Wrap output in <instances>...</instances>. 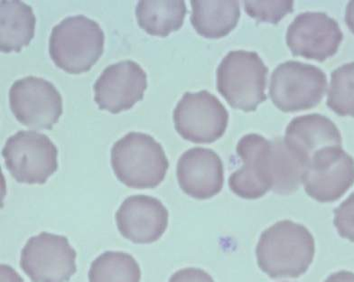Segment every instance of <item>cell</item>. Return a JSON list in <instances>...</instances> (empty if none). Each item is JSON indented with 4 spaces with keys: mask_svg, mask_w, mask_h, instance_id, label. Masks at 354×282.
I'll use <instances>...</instances> for the list:
<instances>
[{
    "mask_svg": "<svg viewBox=\"0 0 354 282\" xmlns=\"http://www.w3.org/2000/svg\"><path fill=\"white\" fill-rule=\"evenodd\" d=\"M315 252V239L308 229L290 220L266 229L256 248L259 269L271 279H296L305 274Z\"/></svg>",
    "mask_w": 354,
    "mask_h": 282,
    "instance_id": "obj_1",
    "label": "cell"
},
{
    "mask_svg": "<svg viewBox=\"0 0 354 282\" xmlns=\"http://www.w3.org/2000/svg\"><path fill=\"white\" fill-rule=\"evenodd\" d=\"M111 162L116 178L134 189H151L166 178L169 162L154 138L131 131L114 143Z\"/></svg>",
    "mask_w": 354,
    "mask_h": 282,
    "instance_id": "obj_2",
    "label": "cell"
},
{
    "mask_svg": "<svg viewBox=\"0 0 354 282\" xmlns=\"http://www.w3.org/2000/svg\"><path fill=\"white\" fill-rule=\"evenodd\" d=\"M104 43V32L99 23L76 15L62 20L52 29L49 55L59 68L71 75H81L98 62Z\"/></svg>",
    "mask_w": 354,
    "mask_h": 282,
    "instance_id": "obj_3",
    "label": "cell"
},
{
    "mask_svg": "<svg viewBox=\"0 0 354 282\" xmlns=\"http://www.w3.org/2000/svg\"><path fill=\"white\" fill-rule=\"evenodd\" d=\"M216 73L218 92L232 108L250 113L267 101L268 68L257 53L230 52Z\"/></svg>",
    "mask_w": 354,
    "mask_h": 282,
    "instance_id": "obj_4",
    "label": "cell"
},
{
    "mask_svg": "<svg viewBox=\"0 0 354 282\" xmlns=\"http://www.w3.org/2000/svg\"><path fill=\"white\" fill-rule=\"evenodd\" d=\"M323 70L297 61L280 64L270 78L271 101L283 113H297L317 107L326 92Z\"/></svg>",
    "mask_w": 354,
    "mask_h": 282,
    "instance_id": "obj_5",
    "label": "cell"
},
{
    "mask_svg": "<svg viewBox=\"0 0 354 282\" xmlns=\"http://www.w3.org/2000/svg\"><path fill=\"white\" fill-rule=\"evenodd\" d=\"M6 167L17 182L44 185L58 169V149L46 135L20 131L2 149Z\"/></svg>",
    "mask_w": 354,
    "mask_h": 282,
    "instance_id": "obj_6",
    "label": "cell"
},
{
    "mask_svg": "<svg viewBox=\"0 0 354 282\" xmlns=\"http://www.w3.org/2000/svg\"><path fill=\"white\" fill-rule=\"evenodd\" d=\"M177 133L196 144L221 139L228 127L229 113L219 99L207 91L185 93L173 113Z\"/></svg>",
    "mask_w": 354,
    "mask_h": 282,
    "instance_id": "obj_7",
    "label": "cell"
},
{
    "mask_svg": "<svg viewBox=\"0 0 354 282\" xmlns=\"http://www.w3.org/2000/svg\"><path fill=\"white\" fill-rule=\"evenodd\" d=\"M76 256L66 236L43 232L24 246L20 267L32 282H67L77 270Z\"/></svg>",
    "mask_w": 354,
    "mask_h": 282,
    "instance_id": "obj_8",
    "label": "cell"
},
{
    "mask_svg": "<svg viewBox=\"0 0 354 282\" xmlns=\"http://www.w3.org/2000/svg\"><path fill=\"white\" fill-rule=\"evenodd\" d=\"M10 105L16 119L33 129H52L63 114L61 93L51 82L37 76L12 84Z\"/></svg>",
    "mask_w": 354,
    "mask_h": 282,
    "instance_id": "obj_9",
    "label": "cell"
},
{
    "mask_svg": "<svg viewBox=\"0 0 354 282\" xmlns=\"http://www.w3.org/2000/svg\"><path fill=\"white\" fill-rule=\"evenodd\" d=\"M303 184L306 193L317 202L337 201L353 186V158L342 147L323 149L306 167Z\"/></svg>",
    "mask_w": 354,
    "mask_h": 282,
    "instance_id": "obj_10",
    "label": "cell"
},
{
    "mask_svg": "<svg viewBox=\"0 0 354 282\" xmlns=\"http://www.w3.org/2000/svg\"><path fill=\"white\" fill-rule=\"evenodd\" d=\"M344 34L337 21L323 12H305L289 25L286 41L292 55L324 62L337 53Z\"/></svg>",
    "mask_w": 354,
    "mask_h": 282,
    "instance_id": "obj_11",
    "label": "cell"
},
{
    "mask_svg": "<svg viewBox=\"0 0 354 282\" xmlns=\"http://www.w3.org/2000/svg\"><path fill=\"white\" fill-rule=\"evenodd\" d=\"M147 88V75L142 67L135 61H120L100 73L93 86L94 101L100 110L118 114L140 102Z\"/></svg>",
    "mask_w": 354,
    "mask_h": 282,
    "instance_id": "obj_12",
    "label": "cell"
},
{
    "mask_svg": "<svg viewBox=\"0 0 354 282\" xmlns=\"http://www.w3.org/2000/svg\"><path fill=\"white\" fill-rule=\"evenodd\" d=\"M236 151L243 164L230 176V188L243 199L262 198L272 188L271 141L259 134L245 135Z\"/></svg>",
    "mask_w": 354,
    "mask_h": 282,
    "instance_id": "obj_13",
    "label": "cell"
},
{
    "mask_svg": "<svg viewBox=\"0 0 354 282\" xmlns=\"http://www.w3.org/2000/svg\"><path fill=\"white\" fill-rule=\"evenodd\" d=\"M168 217L169 214L160 200L138 195L124 200L115 219L124 238L137 245H149L166 233Z\"/></svg>",
    "mask_w": 354,
    "mask_h": 282,
    "instance_id": "obj_14",
    "label": "cell"
},
{
    "mask_svg": "<svg viewBox=\"0 0 354 282\" xmlns=\"http://www.w3.org/2000/svg\"><path fill=\"white\" fill-rule=\"evenodd\" d=\"M176 176L180 187L187 196L198 200L210 199L223 187V161L210 149H190L180 157Z\"/></svg>",
    "mask_w": 354,
    "mask_h": 282,
    "instance_id": "obj_15",
    "label": "cell"
},
{
    "mask_svg": "<svg viewBox=\"0 0 354 282\" xmlns=\"http://www.w3.org/2000/svg\"><path fill=\"white\" fill-rule=\"evenodd\" d=\"M284 142L306 167L315 154L329 147H342L343 140L331 120L314 113L292 120L286 129Z\"/></svg>",
    "mask_w": 354,
    "mask_h": 282,
    "instance_id": "obj_16",
    "label": "cell"
},
{
    "mask_svg": "<svg viewBox=\"0 0 354 282\" xmlns=\"http://www.w3.org/2000/svg\"><path fill=\"white\" fill-rule=\"evenodd\" d=\"M0 48L3 53L20 52L35 37L37 19L31 6L19 0L0 3Z\"/></svg>",
    "mask_w": 354,
    "mask_h": 282,
    "instance_id": "obj_17",
    "label": "cell"
},
{
    "mask_svg": "<svg viewBox=\"0 0 354 282\" xmlns=\"http://www.w3.org/2000/svg\"><path fill=\"white\" fill-rule=\"evenodd\" d=\"M191 23L205 38L226 37L237 26L241 17L239 1H191Z\"/></svg>",
    "mask_w": 354,
    "mask_h": 282,
    "instance_id": "obj_18",
    "label": "cell"
},
{
    "mask_svg": "<svg viewBox=\"0 0 354 282\" xmlns=\"http://www.w3.org/2000/svg\"><path fill=\"white\" fill-rule=\"evenodd\" d=\"M185 1H140L136 8L138 26L150 35L167 37L184 25Z\"/></svg>",
    "mask_w": 354,
    "mask_h": 282,
    "instance_id": "obj_19",
    "label": "cell"
},
{
    "mask_svg": "<svg viewBox=\"0 0 354 282\" xmlns=\"http://www.w3.org/2000/svg\"><path fill=\"white\" fill-rule=\"evenodd\" d=\"M272 188L277 195L288 196L303 184L306 166L288 149L284 140L271 141Z\"/></svg>",
    "mask_w": 354,
    "mask_h": 282,
    "instance_id": "obj_20",
    "label": "cell"
},
{
    "mask_svg": "<svg viewBox=\"0 0 354 282\" xmlns=\"http://www.w3.org/2000/svg\"><path fill=\"white\" fill-rule=\"evenodd\" d=\"M88 282H140L138 261L123 252H106L93 261Z\"/></svg>",
    "mask_w": 354,
    "mask_h": 282,
    "instance_id": "obj_21",
    "label": "cell"
},
{
    "mask_svg": "<svg viewBox=\"0 0 354 282\" xmlns=\"http://www.w3.org/2000/svg\"><path fill=\"white\" fill-rule=\"evenodd\" d=\"M326 105L339 116L354 118V62L333 70Z\"/></svg>",
    "mask_w": 354,
    "mask_h": 282,
    "instance_id": "obj_22",
    "label": "cell"
},
{
    "mask_svg": "<svg viewBox=\"0 0 354 282\" xmlns=\"http://www.w3.org/2000/svg\"><path fill=\"white\" fill-rule=\"evenodd\" d=\"M245 11L258 22L276 24L294 11V2L290 1H245Z\"/></svg>",
    "mask_w": 354,
    "mask_h": 282,
    "instance_id": "obj_23",
    "label": "cell"
},
{
    "mask_svg": "<svg viewBox=\"0 0 354 282\" xmlns=\"http://www.w3.org/2000/svg\"><path fill=\"white\" fill-rule=\"evenodd\" d=\"M333 225L339 235L354 243V192L333 211Z\"/></svg>",
    "mask_w": 354,
    "mask_h": 282,
    "instance_id": "obj_24",
    "label": "cell"
},
{
    "mask_svg": "<svg viewBox=\"0 0 354 282\" xmlns=\"http://www.w3.org/2000/svg\"><path fill=\"white\" fill-rule=\"evenodd\" d=\"M168 282H214L205 270L198 268H185L177 270Z\"/></svg>",
    "mask_w": 354,
    "mask_h": 282,
    "instance_id": "obj_25",
    "label": "cell"
},
{
    "mask_svg": "<svg viewBox=\"0 0 354 282\" xmlns=\"http://www.w3.org/2000/svg\"><path fill=\"white\" fill-rule=\"evenodd\" d=\"M0 270H1V282H25L21 276L12 267L2 264Z\"/></svg>",
    "mask_w": 354,
    "mask_h": 282,
    "instance_id": "obj_26",
    "label": "cell"
},
{
    "mask_svg": "<svg viewBox=\"0 0 354 282\" xmlns=\"http://www.w3.org/2000/svg\"><path fill=\"white\" fill-rule=\"evenodd\" d=\"M324 282H354V273L348 270L333 273Z\"/></svg>",
    "mask_w": 354,
    "mask_h": 282,
    "instance_id": "obj_27",
    "label": "cell"
},
{
    "mask_svg": "<svg viewBox=\"0 0 354 282\" xmlns=\"http://www.w3.org/2000/svg\"><path fill=\"white\" fill-rule=\"evenodd\" d=\"M345 23L351 32L354 34V1L348 3L346 11H345Z\"/></svg>",
    "mask_w": 354,
    "mask_h": 282,
    "instance_id": "obj_28",
    "label": "cell"
}]
</instances>
